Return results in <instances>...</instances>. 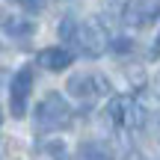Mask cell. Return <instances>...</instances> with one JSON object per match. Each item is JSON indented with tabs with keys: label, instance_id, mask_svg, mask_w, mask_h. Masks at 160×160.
<instances>
[{
	"label": "cell",
	"instance_id": "cell-1",
	"mask_svg": "<svg viewBox=\"0 0 160 160\" xmlns=\"http://www.w3.org/2000/svg\"><path fill=\"white\" fill-rule=\"evenodd\" d=\"M59 39H62L65 45L77 48V51L83 53V57H89V59H98V57H104V53L110 51V39H107V33L101 30L98 21L77 24L74 18H62V21H59Z\"/></svg>",
	"mask_w": 160,
	"mask_h": 160
},
{
	"label": "cell",
	"instance_id": "cell-2",
	"mask_svg": "<svg viewBox=\"0 0 160 160\" xmlns=\"http://www.w3.org/2000/svg\"><path fill=\"white\" fill-rule=\"evenodd\" d=\"M104 119H107V125L116 128V131H137L145 122V110H142V104H139L137 98L116 95L113 101L104 107Z\"/></svg>",
	"mask_w": 160,
	"mask_h": 160
},
{
	"label": "cell",
	"instance_id": "cell-3",
	"mask_svg": "<svg viewBox=\"0 0 160 160\" xmlns=\"http://www.w3.org/2000/svg\"><path fill=\"white\" fill-rule=\"evenodd\" d=\"M68 125H71V107L65 104L59 92H48L42 104L36 107V131L51 133V131H62Z\"/></svg>",
	"mask_w": 160,
	"mask_h": 160
},
{
	"label": "cell",
	"instance_id": "cell-4",
	"mask_svg": "<svg viewBox=\"0 0 160 160\" xmlns=\"http://www.w3.org/2000/svg\"><path fill=\"white\" fill-rule=\"evenodd\" d=\"M30 92H33V68L24 65V68H18V74L12 77V86H9V110L15 119H24Z\"/></svg>",
	"mask_w": 160,
	"mask_h": 160
},
{
	"label": "cell",
	"instance_id": "cell-5",
	"mask_svg": "<svg viewBox=\"0 0 160 160\" xmlns=\"http://www.w3.org/2000/svg\"><path fill=\"white\" fill-rule=\"evenodd\" d=\"M110 92V83L104 74H92V71H83V74H74L68 77V95L80 98V101H92L98 95H107Z\"/></svg>",
	"mask_w": 160,
	"mask_h": 160
},
{
	"label": "cell",
	"instance_id": "cell-6",
	"mask_svg": "<svg viewBox=\"0 0 160 160\" xmlns=\"http://www.w3.org/2000/svg\"><path fill=\"white\" fill-rule=\"evenodd\" d=\"M160 18V0H128L122 9V21L128 27H148Z\"/></svg>",
	"mask_w": 160,
	"mask_h": 160
},
{
	"label": "cell",
	"instance_id": "cell-7",
	"mask_svg": "<svg viewBox=\"0 0 160 160\" xmlns=\"http://www.w3.org/2000/svg\"><path fill=\"white\" fill-rule=\"evenodd\" d=\"M71 62H74V53L68 48H45L39 53V65L48 71H65Z\"/></svg>",
	"mask_w": 160,
	"mask_h": 160
},
{
	"label": "cell",
	"instance_id": "cell-8",
	"mask_svg": "<svg viewBox=\"0 0 160 160\" xmlns=\"http://www.w3.org/2000/svg\"><path fill=\"white\" fill-rule=\"evenodd\" d=\"M77 160H113V151H110V145L98 142V139H89V142H80Z\"/></svg>",
	"mask_w": 160,
	"mask_h": 160
},
{
	"label": "cell",
	"instance_id": "cell-9",
	"mask_svg": "<svg viewBox=\"0 0 160 160\" xmlns=\"http://www.w3.org/2000/svg\"><path fill=\"white\" fill-rule=\"evenodd\" d=\"M3 30L9 36H30V33H33V24H30V21H21V18H9V21L3 24Z\"/></svg>",
	"mask_w": 160,
	"mask_h": 160
},
{
	"label": "cell",
	"instance_id": "cell-10",
	"mask_svg": "<svg viewBox=\"0 0 160 160\" xmlns=\"http://www.w3.org/2000/svg\"><path fill=\"white\" fill-rule=\"evenodd\" d=\"M45 151H48L53 160H68V154H65V145H62V142H48V145H45Z\"/></svg>",
	"mask_w": 160,
	"mask_h": 160
},
{
	"label": "cell",
	"instance_id": "cell-11",
	"mask_svg": "<svg viewBox=\"0 0 160 160\" xmlns=\"http://www.w3.org/2000/svg\"><path fill=\"white\" fill-rule=\"evenodd\" d=\"M110 48H113V53H131L133 51V42L131 39H113Z\"/></svg>",
	"mask_w": 160,
	"mask_h": 160
},
{
	"label": "cell",
	"instance_id": "cell-12",
	"mask_svg": "<svg viewBox=\"0 0 160 160\" xmlns=\"http://www.w3.org/2000/svg\"><path fill=\"white\" fill-rule=\"evenodd\" d=\"M15 3H21V6H24L27 12H42L48 0H15Z\"/></svg>",
	"mask_w": 160,
	"mask_h": 160
},
{
	"label": "cell",
	"instance_id": "cell-13",
	"mask_svg": "<svg viewBox=\"0 0 160 160\" xmlns=\"http://www.w3.org/2000/svg\"><path fill=\"white\" fill-rule=\"evenodd\" d=\"M151 57H160V33H157V39H154V48H151Z\"/></svg>",
	"mask_w": 160,
	"mask_h": 160
},
{
	"label": "cell",
	"instance_id": "cell-14",
	"mask_svg": "<svg viewBox=\"0 0 160 160\" xmlns=\"http://www.w3.org/2000/svg\"><path fill=\"white\" fill-rule=\"evenodd\" d=\"M157 95H160V74H157Z\"/></svg>",
	"mask_w": 160,
	"mask_h": 160
},
{
	"label": "cell",
	"instance_id": "cell-15",
	"mask_svg": "<svg viewBox=\"0 0 160 160\" xmlns=\"http://www.w3.org/2000/svg\"><path fill=\"white\" fill-rule=\"evenodd\" d=\"M0 122H3V113H0Z\"/></svg>",
	"mask_w": 160,
	"mask_h": 160
}]
</instances>
